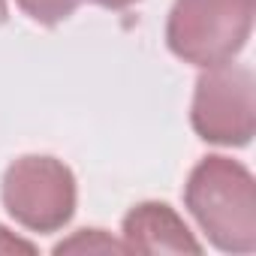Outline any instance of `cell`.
<instances>
[{
	"instance_id": "6",
	"label": "cell",
	"mask_w": 256,
	"mask_h": 256,
	"mask_svg": "<svg viewBox=\"0 0 256 256\" xmlns=\"http://www.w3.org/2000/svg\"><path fill=\"white\" fill-rule=\"evenodd\" d=\"M54 253H130L124 241L112 238L106 229H78L60 244H54Z\"/></svg>"
},
{
	"instance_id": "2",
	"label": "cell",
	"mask_w": 256,
	"mask_h": 256,
	"mask_svg": "<svg viewBox=\"0 0 256 256\" xmlns=\"http://www.w3.org/2000/svg\"><path fill=\"white\" fill-rule=\"evenodd\" d=\"M256 0H175L166 22V46L193 66L235 60L253 34Z\"/></svg>"
},
{
	"instance_id": "1",
	"label": "cell",
	"mask_w": 256,
	"mask_h": 256,
	"mask_svg": "<svg viewBox=\"0 0 256 256\" xmlns=\"http://www.w3.org/2000/svg\"><path fill=\"white\" fill-rule=\"evenodd\" d=\"M184 205L217 250H256V181L244 163L223 154L202 157L184 184Z\"/></svg>"
},
{
	"instance_id": "4",
	"label": "cell",
	"mask_w": 256,
	"mask_h": 256,
	"mask_svg": "<svg viewBox=\"0 0 256 256\" xmlns=\"http://www.w3.org/2000/svg\"><path fill=\"white\" fill-rule=\"evenodd\" d=\"M190 124L199 139L226 148L250 145L256 133V78L250 66L217 64L196 78Z\"/></svg>"
},
{
	"instance_id": "8",
	"label": "cell",
	"mask_w": 256,
	"mask_h": 256,
	"mask_svg": "<svg viewBox=\"0 0 256 256\" xmlns=\"http://www.w3.org/2000/svg\"><path fill=\"white\" fill-rule=\"evenodd\" d=\"M0 253H36V247L18 235H12L6 226H0Z\"/></svg>"
},
{
	"instance_id": "3",
	"label": "cell",
	"mask_w": 256,
	"mask_h": 256,
	"mask_svg": "<svg viewBox=\"0 0 256 256\" xmlns=\"http://www.w3.org/2000/svg\"><path fill=\"white\" fill-rule=\"evenodd\" d=\"M0 199L18 226L52 235L72 220L78 187L64 160L52 154H24L6 166Z\"/></svg>"
},
{
	"instance_id": "7",
	"label": "cell",
	"mask_w": 256,
	"mask_h": 256,
	"mask_svg": "<svg viewBox=\"0 0 256 256\" xmlns=\"http://www.w3.org/2000/svg\"><path fill=\"white\" fill-rule=\"evenodd\" d=\"M22 6V12L28 18H34L36 24H46V28H54L60 22H66L82 0H16Z\"/></svg>"
},
{
	"instance_id": "5",
	"label": "cell",
	"mask_w": 256,
	"mask_h": 256,
	"mask_svg": "<svg viewBox=\"0 0 256 256\" xmlns=\"http://www.w3.org/2000/svg\"><path fill=\"white\" fill-rule=\"evenodd\" d=\"M120 235L130 253H202L181 214L166 202H139L130 208Z\"/></svg>"
},
{
	"instance_id": "9",
	"label": "cell",
	"mask_w": 256,
	"mask_h": 256,
	"mask_svg": "<svg viewBox=\"0 0 256 256\" xmlns=\"http://www.w3.org/2000/svg\"><path fill=\"white\" fill-rule=\"evenodd\" d=\"M90 4H96V6H102V10H126V6L139 4V0H90Z\"/></svg>"
},
{
	"instance_id": "10",
	"label": "cell",
	"mask_w": 256,
	"mask_h": 256,
	"mask_svg": "<svg viewBox=\"0 0 256 256\" xmlns=\"http://www.w3.org/2000/svg\"><path fill=\"white\" fill-rule=\"evenodd\" d=\"M10 18V10H6V0H0V24Z\"/></svg>"
}]
</instances>
